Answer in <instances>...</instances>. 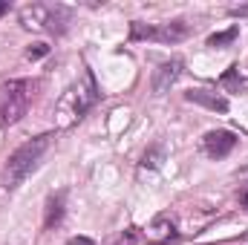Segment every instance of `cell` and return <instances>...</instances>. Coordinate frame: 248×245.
<instances>
[{"instance_id":"13","label":"cell","mask_w":248,"mask_h":245,"mask_svg":"<svg viewBox=\"0 0 248 245\" xmlns=\"http://www.w3.org/2000/svg\"><path fill=\"white\" fill-rule=\"evenodd\" d=\"M159 159H162V147H153L141 156V168H159Z\"/></svg>"},{"instance_id":"10","label":"cell","mask_w":248,"mask_h":245,"mask_svg":"<svg viewBox=\"0 0 248 245\" xmlns=\"http://www.w3.org/2000/svg\"><path fill=\"white\" fill-rule=\"evenodd\" d=\"M63 202H66V193H63V190L46 199V214H44V225H46V228L61 225V219H63Z\"/></svg>"},{"instance_id":"5","label":"cell","mask_w":248,"mask_h":245,"mask_svg":"<svg viewBox=\"0 0 248 245\" xmlns=\"http://www.w3.org/2000/svg\"><path fill=\"white\" fill-rule=\"evenodd\" d=\"M20 20H23V26H29V29L63 32V26L58 20H66V12H63V9H52V6L32 3V6H23V9H20Z\"/></svg>"},{"instance_id":"11","label":"cell","mask_w":248,"mask_h":245,"mask_svg":"<svg viewBox=\"0 0 248 245\" xmlns=\"http://www.w3.org/2000/svg\"><path fill=\"white\" fill-rule=\"evenodd\" d=\"M219 84H222V90H231V92H248V78L240 72V66H228L225 69V75L219 78Z\"/></svg>"},{"instance_id":"1","label":"cell","mask_w":248,"mask_h":245,"mask_svg":"<svg viewBox=\"0 0 248 245\" xmlns=\"http://www.w3.org/2000/svg\"><path fill=\"white\" fill-rule=\"evenodd\" d=\"M95 101H98V84H95L93 72L84 69V75L63 92L61 101H58V107H55L58 127H72V124L78 122Z\"/></svg>"},{"instance_id":"4","label":"cell","mask_w":248,"mask_h":245,"mask_svg":"<svg viewBox=\"0 0 248 245\" xmlns=\"http://www.w3.org/2000/svg\"><path fill=\"white\" fill-rule=\"evenodd\" d=\"M187 23L185 20H170V23H133L130 38L133 41H162V44H176L187 38Z\"/></svg>"},{"instance_id":"9","label":"cell","mask_w":248,"mask_h":245,"mask_svg":"<svg viewBox=\"0 0 248 245\" xmlns=\"http://www.w3.org/2000/svg\"><path fill=\"white\" fill-rule=\"evenodd\" d=\"M170 237H176V219L170 214H159L147 228V240L150 243H168Z\"/></svg>"},{"instance_id":"16","label":"cell","mask_w":248,"mask_h":245,"mask_svg":"<svg viewBox=\"0 0 248 245\" xmlns=\"http://www.w3.org/2000/svg\"><path fill=\"white\" fill-rule=\"evenodd\" d=\"M6 12H9V3H3V0H0V17H3Z\"/></svg>"},{"instance_id":"15","label":"cell","mask_w":248,"mask_h":245,"mask_svg":"<svg viewBox=\"0 0 248 245\" xmlns=\"http://www.w3.org/2000/svg\"><path fill=\"white\" fill-rule=\"evenodd\" d=\"M69 245H95V243H93V240H87V237H72Z\"/></svg>"},{"instance_id":"8","label":"cell","mask_w":248,"mask_h":245,"mask_svg":"<svg viewBox=\"0 0 248 245\" xmlns=\"http://www.w3.org/2000/svg\"><path fill=\"white\" fill-rule=\"evenodd\" d=\"M185 98L190 104L208 107V110H214V113H228V98H222V95L214 92V90H190V92H185Z\"/></svg>"},{"instance_id":"12","label":"cell","mask_w":248,"mask_h":245,"mask_svg":"<svg viewBox=\"0 0 248 245\" xmlns=\"http://www.w3.org/2000/svg\"><path fill=\"white\" fill-rule=\"evenodd\" d=\"M237 35H240V29L237 26H231V29H225V32H217V35H211L208 38V46H228V44H234L237 41Z\"/></svg>"},{"instance_id":"6","label":"cell","mask_w":248,"mask_h":245,"mask_svg":"<svg viewBox=\"0 0 248 245\" xmlns=\"http://www.w3.org/2000/svg\"><path fill=\"white\" fill-rule=\"evenodd\" d=\"M202 147H205V153L211 159H225L237 147V136L231 130H211V133H205Z\"/></svg>"},{"instance_id":"3","label":"cell","mask_w":248,"mask_h":245,"mask_svg":"<svg viewBox=\"0 0 248 245\" xmlns=\"http://www.w3.org/2000/svg\"><path fill=\"white\" fill-rule=\"evenodd\" d=\"M32 90H35V84L23 81V78H12V81L0 84V124L3 127H12L26 116Z\"/></svg>"},{"instance_id":"2","label":"cell","mask_w":248,"mask_h":245,"mask_svg":"<svg viewBox=\"0 0 248 245\" xmlns=\"http://www.w3.org/2000/svg\"><path fill=\"white\" fill-rule=\"evenodd\" d=\"M49 144H52V136H49V133L35 136V138H29L26 144H20V147L9 156V162H6L3 184H6L9 190H15L17 184L23 182V179H26V176L41 165V159H44V153L49 150Z\"/></svg>"},{"instance_id":"17","label":"cell","mask_w":248,"mask_h":245,"mask_svg":"<svg viewBox=\"0 0 248 245\" xmlns=\"http://www.w3.org/2000/svg\"><path fill=\"white\" fill-rule=\"evenodd\" d=\"M243 205H246V208H248V187H246V190H243Z\"/></svg>"},{"instance_id":"7","label":"cell","mask_w":248,"mask_h":245,"mask_svg":"<svg viewBox=\"0 0 248 245\" xmlns=\"http://www.w3.org/2000/svg\"><path fill=\"white\" fill-rule=\"evenodd\" d=\"M179 75H182V61H179V58L165 61L156 69V75H153V92H168V90L176 84Z\"/></svg>"},{"instance_id":"14","label":"cell","mask_w":248,"mask_h":245,"mask_svg":"<svg viewBox=\"0 0 248 245\" xmlns=\"http://www.w3.org/2000/svg\"><path fill=\"white\" fill-rule=\"evenodd\" d=\"M46 52H49V46H46V44H35V46H29V49H26V58H44Z\"/></svg>"}]
</instances>
